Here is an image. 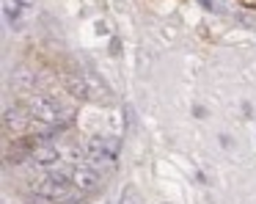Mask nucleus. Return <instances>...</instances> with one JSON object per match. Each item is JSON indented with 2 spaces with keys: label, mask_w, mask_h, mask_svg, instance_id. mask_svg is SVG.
<instances>
[{
  "label": "nucleus",
  "mask_w": 256,
  "mask_h": 204,
  "mask_svg": "<svg viewBox=\"0 0 256 204\" xmlns=\"http://www.w3.org/2000/svg\"><path fill=\"white\" fill-rule=\"evenodd\" d=\"M30 160H34L36 165H42V168H58V163H61V152H58V146L52 141L39 138V143H36L34 152H30Z\"/></svg>",
  "instance_id": "3"
},
{
  "label": "nucleus",
  "mask_w": 256,
  "mask_h": 204,
  "mask_svg": "<svg viewBox=\"0 0 256 204\" xmlns=\"http://www.w3.org/2000/svg\"><path fill=\"white\" fill-rule=\"evenodd\" d=\"M12 83H14V88H20V91H30V88L36 86L34 69H28V66H17L14 75H12Z\"/></svg>",
  "instance_id": "7"
},
{
  "label": "nucleus",
  "mask_w": 256,
  "mask_h": 204,
  "mask_svg": "<svg viewBox=\"0 0 256 204\" xmlns=\"http://www.w3.org/2000/svg\"><path fill=\"white\" fill-rule=\"evenodd\" d=\"M124 116H127V119H124V124H127V130H132V124H135V113H132V108H124Z\"/></svg>",
  "instance_id": "11"
},
{
  "label": "nucleus",
  "mask_w": 256,
  "mask_h": 204,
  "mask_svg": "<svg viewBox=\"0 0 256 204\" xmlns=\"http://www.w3.org/2000/svg\"><path fill=\"white\" fill-rule=\"evenodd\" d=\"M110 53H113V55L122 53V42H118V39H110Z\"/></svg>",
  "instance_id": "12"
},
{
  "label": "nucleus",
  "mask_w": 256,
  "mask_h": 204,
  "mask_svg": "<svg viewBox=\"0 0 256 204\" xmlns=\"http://www.w3.org/2000/svg\"><path fill=\"white\" fill-rule=\"evenodd\" d=\"M64 86H66V91L72 94V97L88 99V80H86V75H80L78 69H69L66 75H64Z\"/></svg>",
  "instance_id": "5"
},
{
  "label": "nucleus",
  "mask_w": 256,
  "mask_h": 204,
  "mask_svg": "<svg viewBox=\"0 0 256 204\" xmlns=\"http://www.w3.org/2000/svg\"><path fill=\"white\" fill-rule=\"evenodd\" d=\"M86 163L102 174V171H110L113 165H116V154L105 152V149H88V160H86Z\"/></svg>",
  "instance_id": "6"
},
{
  "label": "nucleus",
  "mask_w": 256,
  "mask_h": 204,
  "mask_svg": "<svg viewBox=\"0 0 256 204\" xmlns=\"http://www.w3.org/2000/svg\"><path fill=\"white\" fill-rule=\"evenodd\" d=\"M3 124H6L8 132H25L34 124L28 105H8V108L3 110Z\"/></svg>",
  "instance_id": "2"
},
{
  "label": "nucleus",
  "mask_w": 256,
  "mask_h": 204,
  "mask_svg": "<svg viewBox=\"0 0 256 204\" xmlns=\"http://www.w3.org/2000/svg\"><path fill=\"white\" fill-rule=\"evenodd\" d=\"M100 182H102V174H100L96 168H91L88 163H80L78 168L72 171V185L78 187L80 193L96 190V187H100Z\"/></svg>",
  "instance_id": "4"
},
{
  "label": "nucleus",
  "mask_w": 256,
  "mask_h": 204,
  "mask_svg": "<svg viewBox=\"0 0 256 204\" xmlns=\"http://www.w3.org/2000/svg\"><path fill=\"white\" fill-rule=\"evenodd\" d=\"M20 3H22V6H30V3H34V0H20Z\"/></svg>",
  "instance_id": "15"
},
{
  "label": "nucleus",
  "mask_w": 256,
  "mask_h": 204,
  "mask_svg": "<svg viewBox=\"0 0 256 204\" xmlns=\"http://www.w3.org/2000/svg\"><path fill=\"white\" fill-rule=\"evenodd\" d=\"M28 204H56V198H44V196H28Z\"/></svg>",
  "instance_id": "10"
},
{
  "label": "nucleus",
  "mask_w": 256,
  "mask_h": 204,
  "mask_svg": "<svg viewBox=\"0 0 256 204\" xmlns=\"http://www.w3.org/2000/svg\"><path fill=\"white\" fill-rule=\"evenodd\" d=\"M28 110L34 119L47 121V124H56V127H66V108L58 102L56 97H47V94H36V97L28 99Z\"/></svg>",
  "instance_id": "1"
},
{
  "label": "nucleus",
  "mask_w": 256,
  "mask_h": 204,
  "mask_svg": "<svg viewBox=\"0 0 256 204\" xmlns=\"http://www.w3.org/2000/svg\"><path fill=\"white\" fill-rule=\"evenodd\" d=\"M20 6H22L20 0H6V3H3V11H6V17L12 22H17V17L22 14V9H20Z\"/></svg>",
  "instance_id": "9"
},
{
  "label": "nucleus",
  "mask_w": 256,
  "mask_h": 204,
  "mask_svg": "<svg viewBox=\"0 0 256 204\" xmlns=\"http://www.w3.org/2000/svg\"><path fill=\"white\" fill-rule=\"evenodd\" d=\"M201 3H204V6H206V9H212V11H218V9H215V0H201Z\"/></svg>",
  "instance_id": "14"
},
{
  "label": "nucleus",
  "mask_w": 256,
  "mask_h": 204,
  "mask_svg": "<svg viewBox=\"0 0 256 204\" xmlns=\"http://www.w3.org/2000/svg\"><path fill=\"white\" fill-rule=\"evenodd\" d=\"M240 3H242L245 9H256V0H240Z\"/></svg>",
  "instance_id": "13"
},
{
  "label": "nucleus",
  "mask_w": 256,
  "mask_h": 204,
  "mask_svg": "<svg viewBox=\"0 0 256 204\" xmlns=\"http://www.w3.org/2000/svg\"><path fill=\"white\" fill-rule=\"evenodd\" d=\"M88 149H105V152H110V154H118L122 141L113 138V135H94V138H88Z\"/></svg>",
  "instance_id": "8"
}]
</instances>
